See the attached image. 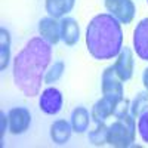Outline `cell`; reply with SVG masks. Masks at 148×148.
Masks as SVG:
<instances>
[{
	"label": "cell",
	"mask_w": 148,
	"mask_h": 148,
	"mask_svg": "<svg viewBox=\"0 0 148 148\" xmlns=\"http://www.w3.org/2000/svg\"><path fill=\"white\" fill-rule=\"evenodd\" d=\"M133 47L142 61H148V18L139 21L133 31Z\"/></svg>",
	"instance_id": "cell-9"
},
{
	"label": "cell",
	"mask_w": 148,
	"mask_h": 148,
	"mask_svg": "<svg viewBox=\"0 0 148 148\" xmlns=\"http://www.w3.org/2000/svg\"><path fill=\"white\" fill-rule=\"evenodd\" d=\"M74 2L76 0H46V12L55 19L62 18L65 14L71 12Z\"/></svg>",
	"instance_id": "cell-14"
},
{
	"label": "cell",
	"mask_w": 148,
	"mask_h": 148,
	"mask_svg": "<svg viewBox=\"0 0 148 148\" xmlns=\"http://www.w3.org/2000/svg\"><path fill=\"white\" fill-rule=\"evenodd\" d=\"M90 116H89V111L86 110L84 107H77L73 110L71 113V127L74 132L77 133H83L88 130L89 127V123H90Z\"/></svg>",
	"instance_id": "cell-15"
},
{
	"label": "cell",
	"mask_w": 148,
	"mask_h": 148,
	"mask_svg": "<svg viewBox=\"0 0 148 148\" xmlns=\"http://www.w3.org/2000/svg\"><path fill=\"white\" fill-rule=\"evenodd\" d=\"M10 58V36L6 28H0V70H5Z\"/></svg>",
	"instance_id": "cell-16"
},
{
	"label": "cell",
	"mask_w": 148,
	"mask_h": 148,
	"mask_svg": "<svg viewBox=\"0 0 148 148\" xmlns=\"http://www.w3.org/2000/svg\"><path fill=\"white\" fill-rule=\"evenodd\" d=\"M51 46L52 45L47 43L43 37H34L15 56L14 82L25 96L31 98L39 95L47 65L52 58Z\"/></svg>",
	"instance_id": "cell-1"
},
{
	"label": "cell",
	"mask_w": 148,
	"mask_h": 148,
	"mask_svg": "<svg viewBox=\"0 0 148 148\" xmlns=\"http://www.w3.org/2000/svg\"><path fill=\"white\" fill-rule=\"evenodd\" d=\"M64 70H65V65L62 61H58L55 62L51 68H49L45 74V83L46 84H52V83H56L64 74Z\"/></svg>",
	"instance_id": "cell-19"
},
{
	"label": "cell",
	"mask_w": 148,
	"mask_h": 148,
	"mask_svg": "<svg viewBox=\"0 0 148 148\" xmlns=\"http://www.w3.org/2000/svg\"><path fill=\"white\" fill-rule=\"evenodd\" d=\"M61 24V40L67 46L76 45L80 39V28L74 18H62L59 21Z\"/></svg>",
	"instance_id": "cell-11"
},
{
	"label": "cell",
	"mask_w": 148,
	"mask_h": 148,
	"mask_svg": "<svg viewBox=\"0 0 148 148\" xmlns=\"http://www.w3.org/2000/svg\"><path fill=\"white\" fill-rule=\"evenodd\" d=\"M114 105H116V102H113L111 99H108V98L102 96L99 101L95 102V105H93V108L90 111L92 120L96 123V125H98V123H104L110 116H113Z\"/></svg>",
	"instance_id": "cell-12"
},
{
	"label": "cell",
	"mask_w": 148,
	"mask_h": 148,
	"mask_svg": "<svg viewBox=\"0 0 148 148\" xmlns=\"http://www.w3.org/2000/svg\"><path fill=\"white\" fill-rule=\"evenodd\" d=\"M71 132H73L71 123H68L67 120H56L51 126V138L55 144L64 145L68 142Z\"/></svg>",
	"instance_id": "cell-13"
},
{
	"label": "cell",
	"mask_w": 148,
	"mask_h": 148,
	"mask_svg": "<svg viewBox=\"0 0 148 148\" xmlns=\"http://www.w3.org/2000/svg\"><path fill=\"white\" fill-rule=\"evenodd\" d=\"M39 105H40V110L45 114L55 116L61 111V108H62V93H61L56 88H47L40 95Z\"/></svg>",
	"instance_id": "cell-7"
},
{
	"label": "cell",
	"mask_w": 148,
	"mask_h": 148,
	"mask_svg": "<svg viewBox=\"0 0 148 148\" xmlns=\"http://www.w3.org/2000/svg\"><path fill=\"white\" fill-rule=\"evenodd\" d=\"M147 2H148V0H147Z\"/></svg>",
	"instance_id": "cell-24"
},
{
	"label": "cell",
	"mask_w": 148,
	"mask_h": 148,
	"mask_svg": "<svg viewBox=\"0 0 148 148\" xmlns=\"http://www.w3.org/2000/svg\"><path fill=\"white\" fill-rule=\"evenodd\" d=\"M88 139L95 147H102V145L107 144V139H108V126H105V121L104 123H98L96 127L89 132Z\"/></svg>",
	"instance_id": "cell-17"
},
{
	"label": "cell",
	"mask_w": 148,
	"mask_h": 148,
	"mask_svg": "<svg viewBox=\"0 0 148 148\" xmlns=\"http://www.w3.org/2000/svg\"><path fill=\"white\" fill-rule=\"evenodd\" d=\"M129 111H130V102L129 99H126V98H121L120 101L116 102L114 105V116L119 119V117H123V116H126L129 114Z\"/></svg>",
	"instance_id": "cell-21"
},
{
	"label": "cell",
	"mask_w": 148,
	"mask_h": 148,
	"mask_svg": "<svg viewBox=\"0 0 148 148\" xmlns=\"http://www.w3.org/2000/svg\"><path fill=\"white\" fill-rule=\"evenodd\" d=\"M102 95L113 102H117L123 98V80L117 76L114 65L105 68L102 73Z\"/></svg>",
	"instance_id": "cell-4"
},
{
	"label": "cell",
	"mask_w": 148,
	"mask_h": 148,
	"mask_svg": "<svg viewBox=\"0 0 148 148\" xmlns=\"http://www.w3.org/2000/svg\"><path fill=\"white\" fill-rule=\"evenodd\" d=\"M31 123V114L25 107H15L8 114V125L12 135L24 133Z\"/></svg>",
	"instance_id": "cell-6"
},
{
	"label": "cell",
	"mask_w": 148,
	"mask_h": 148,
	"mask_svg": "<svg viewBox=\"0 0 148 148\" xmlns=\"http://www.w3.org/2000/svg\"><path fill=\"white\" fill-rule=\"evenodd\" d=\"M135 135H136L135 117L129 113L123 117H119L108 127L107 144L111 147H117V148H127L133 145Z\"/></svg>",
	"instance_id": "cell-3"
},
{
	"label": "cell",
	"mask_w": 148,
	"mask_h": 148,
	"mask_svg": "<svg viewBox=\"0 0 148 148\" xmlns=\"http://www.w3.org/2000/svg\"><path fill=\"white\" fill-rule=\"evenodd\" d=\"M39 33L47 43L56 45L61 40V24L52 16L43 18L39 22Z\"/></svg>",
	"instance_id": "cell-10"
},
{
	"label": "cell",
	"mask_w": 148,
	"mask_h": 148,
	"mask_svg": "<svg viewBox=\"0 0 148 148\" xmlns=\"http://www.w3.org/2000/svg\"><path fill=\"white\" fill-rule=\"evenodd\" d=\"M133 65H135V61H133L132 49L127 47V46L121 47L120 53L117 55V61L114 64V70L117 73V76L123 82H127V80L132 79V76H133Z\"/></svg>",
	"instance_id": "cell-8"
},
{
	"label": "cell",
	"mask_w": 148,
	"mask_h": 148,
	"mask_svg": "<svg viewBox=\"0 0 148 148\" xmlns=\"http://www.w3.org/2000/svg\"><path fill=\"white\" fill-rule=\"evenodd\" d=\"M138 132H139V135H141L142 141L148 144V110L145 111V113H142V114L139 116Z\"/></svg>",
	"instance_id": "cell-20"
},
{
	"label": "cell",
	"mask_w": 148,
	"mask_h": 148,
	"mask_svg": "<svg viewBox=\"0 0 148 148\" xmlns=\"http://www.w3.org/2000/svg\"><path fill=\"white\" fill-rule=\"evenodd\" d=\"M0 117H2V120H0V141H3V136H5V132H6V114L5 113H0Z\"/></svg>",
	"instance_id": "cell-22"
},
{
	"label": "cell",
	"mask_w": 148,
	"mask_h": 148,
	"mask_svg": "<svg viewBox=\"0 0 148 148\" xmlns=\"http://www.w3.org/2000/svg\"><path fill=\"white\" fill-rule=\"evenodd\" d=\"M148 110V90L139 92L130 105V114L133 117H139Z\"/></svg>",
	"instance_id": "cell-18"
},
{
	"label": "cell",
	"mask_w": 148,
	"mask_h": 148,
	"mask_svg": "<svg viewBox=\"0 0 148 148\" xmlns=\"http://www.w3.org/2000/svg\"><path fill=\"white\" fill-rule=\"evenodd\" d=\"M104 3L107 12L111 16H114L120 24L127 25L132 22L135 12H136L132 0H105Z\"/></svg>",
	"instance_id": "cell-5"
},
{
	"label": "cell",
	"mask_w": 148,
	"mask_h": 148,
	"mask_svg": "<svg viewBox=\"0 0 148 148\" xmlns=\"http://www.w3.org/2000/svg\"><path fill=\"white\" fill-rule=\"evenodd\" d=\"M86 46L95 59H113L123 47V30L120 22L110 14L92 18L86 30Z\"/></svg>",
	"instance_id": "cell-2"
},
{
	"label": "cell",
	"mask_w": 148,
	"mask_h": 148,
	"mask_svg": "<svg viewBox=\"0 0 148 148\" xmlns=\"http://www.w3.org/2000/svg\"><path fill=\"white\" fill-rule=\"evenodd\" d=\"M142 82H144V86H145V90H148V68L144 70V74H142Z\"/></svg>",
	"instance_id": "cell-23"
}]
</instances>
